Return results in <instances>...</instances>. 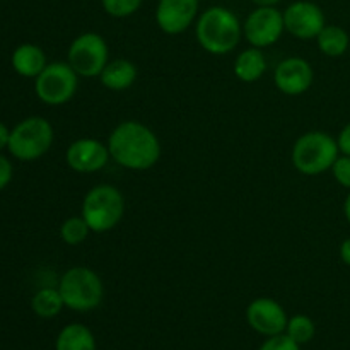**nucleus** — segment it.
I'll list each match as a JSON object with an SVG mask.
<instances>
[{"label": "nucleus", "mask_w": 350, "mask_h": 350, "mask_svg": "<svg viewBox=\"0 0 350 350\" xmlns=\"http://www.w3.org/2000/svg\"><path fill=\"white\" fill-rule=\"evenodd\" d=\"M109 156L126 170L144 171L152 167L161 157V144L156 133L139 122H123L108 140Z\"/></svg>", "instance_id": "f257e3e1"}, {"label": "nucleus", "mask_w": 350, "mask_h": 350, "mask_svg": "<svg viewBox=\"0 0 350 350\" xmlns=\"http://www.w3.org/2000/svg\"><path fill=\"white\" fill-rule=\"evenodd\" d=\"M197 40L212 55H228L238 46L243 27L238 16L226 7H211L197 23Z\"/></svg>", "instance_id": "f03ea898"}, {"label": "nucleus", "mask_w": 350, "mask_h": 350, "mask_svg": "<svg viewBox=\"0 0 350 350\" xmlns=\"http://www.w3.org/2000/svg\"><path fill=\"white\" fill-rule=\"evenodd\" d=\"M58 291L68 310L85 313L101 304L105 287L94 270L88 267H74L62 275Z\"/></svg>", "instance_id": "7ed1b4c3"}, {"label": "nucleus", "mask_w": 350, "mask_h": 350, "mask_svg": "<svg viewBox=\"0 0 350 350\" xmlns=\"http://www.w3.org/2000/svg\"><path fill=\"white\" fill-rule=\"evenodd\" d=\"M338 144L325 132H308L296 140L293 164L299 173L314 176L332 170L338 157Z\"/></svg>", "instance_id": "20e7f679"}, {"label": "nucleus", "mask_w": 350, "mask_h": 350, "mask_svg": "<svg viewBox=\"0 0 350 350\" xmlns=\"http://www.w3.org/2000/svg\"><path fill=\"white\" fill-rule=\"evenodd\" d=\"M125 212V200L118 188L99 185L88 191L82 202V217L91 231L106 232L116 228Z\"/></svg>", "instance_id": "39448f33"}, {"label": "nucleus", "mask_w": 350, "mask_h": 350, "mask_svg": "<svg viewBox=\"0 0 350 350\" xmlns=\"http://www.w3.org/2000/svg\"><path fill=\"white\" fill-rule=\"evenodd\" d=\"M53 144V126L41 116L23 120L10 130L7 149L19 161H36L50 150Z\"/></svg>", "instance_id": "423d86ee"}, {"label": "nucleus", "mask_w": 350, "mask_h": 350, "mask_svg": "<svg viewBox=\"0 0 350 350\" xmlns=\"http://www.w3.org/2000/svg\"><path fill=\"white\" fill-rule=\"evenodd\" d=\"M79 75L70 64L65 62H53L44 67V70L34 81L36 96L50 106L65 105L74 98L77 91Z\"/></svg>", "instance_id": "0eeeda50"}, {"label": "nucleus", "mask_w": 350, "mask_h": 350, "mask_svg": "<svg viewBox=\"0 0 350 350\" xmlns=\"http://www.w3.org/2000/svg\"><path fill=\"white\" fill-rule=\"evenodd\" d=\"M68 64L81 77L101 75L108 65V44L96 33L81 34L68 48Z\"/></svg>", "instance_id": "6e6552de"}, {"label": "nucleus", "mask_w": 350, "mask_h": 350, "mask_svg": "<svg viewBox=\"0 0 350 350\" xmlns=\"http://www.w3.org/2000/svg\"><path fill=\"white\" fill-rule=\"evenodd\" d=\"M284 29V14L273 5L256 7L245 23L246 40L255 48H265L277 43Z\"/></svg>", "instance_id": "1a4fd4ad"}, {"label": "nucleus", "mask_w": 350, "mask_h": 350, "mask_svg": "<svg viewBox=\"0 0 350 350\" xmlns=\"http://www.w3.org/2000/svg\"><path fill=\"white\" fill-rule=\"evenodd\" d=\"M284 26L287 33L299 40H313L321 33L325 24V14L317 3L301 2L291 3L284 12Z\"/></svg>", "instance_id": "9d476101"}, {"label": "nucleus", "mask_w": 350, "mask_h": 350, "mask_svg": "<svg viewBox=\"0 0 350 350\" xmlns=\"http://www.w3.org/2000/svg\"><path fill=\"white\" fill-rule=\"evenodd\" d=\"M246 318L250 327L265 337L284 334L289 321L284 308L270 297H258L253 301L246 310Z\"/></svg>", "instance_id": "9b49d317"}, {"label": "nucleus", "mask_w": 350, "mask_h": 350, "mask_svg": "<svg viewBox=\"0 0 350 350\" xmlns=\"http://www.w3.org/2000/svg\"><path fill=\"white\" fill-rule=\"evenodd\" d=\"M273 79L280 92L287 96H299L311 88L314 72L304 58L291 57L277 65Z\"/></svg>", "instance_id": "f8f14e48"}, {"label": "nucleus", "mask_w": 350, "mask_h": 350, "mask_svg": "<svg viewBox=\"0 0 350 350\" xmlns=\"http://www.w3.org/2000/svg\"><path fill=\"white\" fill-rule=\"evenodd\" d=\"M109 157L108 146L94 139H79L67 149L68 167L82 174L103 170Z\"/></svg>", "instance_id": "ddd939ff"}, {"label": "nucleus", "mask_w": 350, "mask_h": 350, "mask_svg": "<svg viewBox=\"0 0 350 350\" xmlns=\"http://www.w3.org/2000/svg\"><path fill=\"white\" fill-rule=\"evenodd\" d=\"M198 12V0H159L156 23L164 33L180 34L190 27Z\"/></svg>", "instance_id": "4468645a"}, {"label": "nucleus", "mask_w": 350, "mask_h": 350, "mask_svg": "<svg viewBox=\"0 0 350 350\" xmlns=\"http://www.w3.org/2000/svg\"><path fill=\"white\" fill-rule=\"evenodd\" d=\"M46 57L43 50L36 44L24 43L16 48L12 53V67L23 77H34L36 79L46 67Z\"/></svg>", "instance_id": "2eb2a0df"}, {"label": "nucleus", "mask_w": 350, "mask_h": 350, "mask_svg": "<svg viewBox=\"0 0 350 350\" xmlns=\"http://www.w3.org/2000/svg\"><path fill=\"white\" fill-rule=\"evenodd\" d=\"M101 84L111 91H125L135 82L137 68L135 65L125 58L108 62L101 72Z\"/></svg>", "instance_id": "dca6fc26"}, {"label": "nucleus", "mask_w": 350, "mask_h": 350, "mask_svg": "<svg viewBox=\"0 0 350 350\" xmlns=\"http://www.w3.org/2000/svg\"><path fill=\"white\" fill-rule=\"evenodd\" d=\"M267 60L260 48H248L241 51L234 62V74L243 82H255L265 74Z\"/></svg>", "instance_id": "f3484780"}, {"label": "nucleus", "mask_w": 350, "mask_h": 350, "mask_svg": "<svg viewBox=\"0 0 350 350\" xmlns=\"http://www.w3.org/2000/svg\"><path fill=\"white\" fill-rule=\"evenodd\" d=\"M55 350H96V338L88 327L72 323L62 328Z\"/></svg>", "instance_id": "a211bd4d"}, {"label": "nucleus", "mask_w": 350, "mask_h": 350, "mask_svg": "<svg viewBox=\"0 0 350 350\" xmlns=\"http://www.w3.org/2000/svg\"><path fill=\"white\" fill-rule=\"evenodd\" d=\"M318 48L327 57H340L349 48L347 31L338 26H325L317 36Z\"/></svg>", "instance_id": "6ab92c4d"}, {"label": "nucleus", "mask_w": 350, "mask_h": 350, "mask_svg": "<svg viewBox=\"0 0 350 350\" xmlns=\"http://www.w3.org/2000/svg\"><path fill=\"white\" fill-rule=\"evenodd\" d=\"M64 306L65 304L64 299H62L60 291L53 289V287H44V289L38 291L34 294L33 301H31V308L41 318L57 317Z\"/></svg>", "instance_id": "aec40b11"}, {"label": "nucleus", "mask_w": 350, "mask_h": 350, "mask_svg": "<svg viewBox=\"0 0 350 350\" xmlns=\"http://www.w3.org/2000/svg\"><path fill=\"white\" fill-rule=\"evenodd\" d=\"M89 232H91V228H89V224L85 222V219L82 215L68 217L60 228L62 239H64V243H67L70 246H77L81 243H84Z\"/></svg>", "instance_id": "412c9836"}, {"label": "nucleus", "mask_w": 350, "mask_h": 350, "mask_svg": "<svg viewBox=\"0 0 350 350\" xmlns=\"http://www.w3.org/2000/svg\"><path fill=\"white\" fill-rule=\"evenodd\" d=\"M286 334L293 338L296 344H308L314 337V323L306 314H296L287 321Z\"/></svg>", "instance_id": "4be33fe9"}, {"label": "nucleus", "mask_w": 350, "mask_h": 350, "mask_svg": "<svg viewBox=\"0 0 350 350\" xmlns=\"http://www.w3.org/2000/svg\"><path fill=\"white\" fill-rule=\"evenodd\" d=\"M103 9L113 17H129L142 5V0H101Z\"/></svg>", "instance_id": "5701e85b"}, {"label": "nucleus", "mask_w": 350, "mask_h": 350, "mask_svg": "<svg viewBox=\"0 0 350 350\" xmlns=\"http://www.w3.org/2000/svg\"><path fill=\"white\" fill-rule=\"evenodd\" d=\"M260 350H301L299 344L293 340L287 334L273 335V337H269Z\"/></svg>", "instance_id": "b1692460"}, {"label": "nucleus", "mask_w": 350, "mask_h": 350, "mask_svg": "<svg viewBox=\"0 0 350 350\" xmlns=\"http://www.w3.org/2000/svg\"><path fill=\"white\" fill-rule=\"evenodd\" d=\"M334 171V176L342 187L350 188V156H342L337 157V161L332 166Z\"/></svg>", "instance_id": "393cba45"}, {"label": "nucleus", "mask_w": 350, "mask_h": 350, "mask_svg": "<svg viewBox=\"0 0 350 350\" xmlns=\"http://www.w3.org/2000/svg\"><path fill=\"white\" fill-rule=\"evenodd\" d=\"M10 180H12V164L9 163V159L0 156V191L10 183Z\"/></svg>", "instance_id": "a878e982"}, {"label": "nucleus", "mask_w": 350, "mask_h": 350, "mask_svg": "<svg viewBox=\"0 0 350 350\" xmlns=\"http://www.w3.org/2000/svg\"><path fill=\"white\" fill-rule=\"evenodd\" d=\"M337 144L340 152H344L345 156H350V123L340 132Z\"/></svg>", "instance_id": "bb28decb"}, {"label": "nucleus", "mask_w": 350, "mask_h": 350, "mask_svg": "<svg viewBox=\"0 0 350 350\" xmlns=\"http://www.w3.org/2000/svg\"><path fill=\"white\" fill-rule=\"evenodd\" d=\"M9 139H10V130L0 122V150L5 149L9 146Z\"/></svg>", "instance_id": "cd10ccee"}, {"label": "nucleus", "mask_w": 350, "mask_h": 350, "mask_svg": "<svg viewBox=\"0 0 350 350\" xmlns=\"http://www.w3.org/2000/svg\"><path fill=\"white\" fill-rule=\"evenodd\" d=\"M340 258L345 265L350 267V238L345 239L340 246Z\"/></svg>", "instance_id": "c85d7f7f"}, {"label": "nucleus", "mask_w": 350, "mask_h": 350, "mask_svg": "<svg viewBox=\"0 0 350 350\" xmlns=\"http://www.w3.org/2000/svg\"><path fill=\"white\" fill-rule=\"evenodd\" d=\"M253 3H256L258 7L262 5H275V3H279L280 0H252Z\"/></svg>", "instance_id": "c756f323"}, {"label": "nucleus", "mask_w": 350, "mask_h": 350, "mask_svg": "<svg viewBox=\"0 0 350 350\" xmlns=\"http://www.w3.org/2000/svg\"><path fill=\"white\" fill-rule=\"evenodd\" d=\"M344 212H345V217H347V221L350 222V193H349V197H347V198H345Z\"/></svg>", "instance_id": "7c9ffc66"}]
</instances>
